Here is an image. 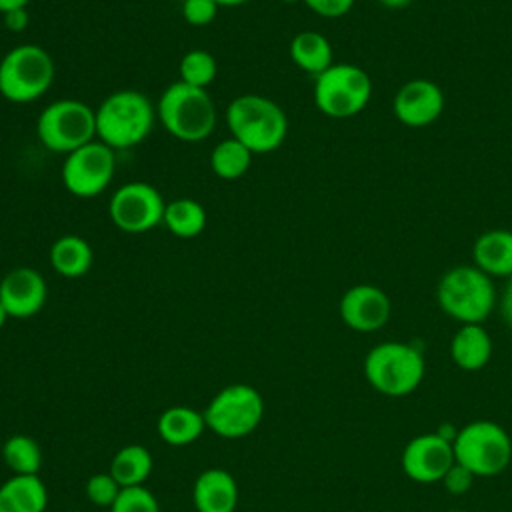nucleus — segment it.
Instances as JSON below:
<instances>
[{
  "label": "nucleus",
  "mask_w": 512,
  "mask_h": 512,
  "mask_svg": "<svg viewBox=\"0 0 512 512\" xmlns=\"http://www.w3.org/2000/svg\"><path fill=\"white\" fill-rule=\"evenodd\" d=\"M156 120V108L138 90H118L96 108V138L112 150L132 148L148 138Z\"/></svg>",
  "instance_id": "nucleus-1"
},
{
  "label": "nucleus",
  "mask_w": 512,
  "mask_h": 512,
  "mask_svg": "<svg viewBox=\"0 0 512 512\" xmlns=\"http://www.w3.org/2000/svg\"><path fill=\"white\" fill-rule=\"evenodd\" d=\"M226 124L232 138L240 140L252 154L274 152L288 134L286 112L260 94L234 98L226 108Z\"/></svg>",
  "instance_id": "nucleus-2"
},
{
  "label": "nucleus",
  "mask_w": 512,
  "mask_h": 512,
  "mask_svg": "<svg viewBox=\"0 0 512 512\" xmlns=\"http://www.w3.org/2000/svg\"><path fill=\"white\" fill-rule=\"evenodd\" d=\"M436 300L442 312L460 324H482L496 306L492 278L474 264L450 268L438 282Z\"/></svg>",
  "instance_id": "nucleus-3"
},
{
  "label": "nucleus",
  "mask_w": 512,
  "mask_h": 512,
  "mask_svg": "<svg viewBox=\"0 0 512 512\" xmlns=\"http://www.w3.org/2000/svg\"><path fill=\"white\" fill-rule=\"evenodd\" d=\"M156 116L182 142L206 140L216 126V106L206 88H196L180 80L162 92L156 104Z\"/></svg>",
  "instance_id": "nucleus-4"
},
{
  "label": "nucleus",
  "mask_w": 512,
  "mask_h": 512,
  "mask_svg": "<svg viewBox=\"0 0 512 512\" xmlns=\"http://www.w3.org/2000/svg\"><path fill=\"white\" fill-rule=\"evenodd\" d=\"M426 372L422 352L408 342H382L368 350L364 358V376L368 384L390 398L414 392Z\"/></svg>",
  "instance_id": "nucleus-5"
},
{
  "label": "nucleus",
  "mask_w": 512,
  "mask_h": 512,
  "mask_svg": "<svg viewBox=\"0 0 512 512\" xmlns=\"http://www.w3.org/2000/svg\"><path fill=\"white\" fill-rule=\"evenodd\" d=\"M54 74V60L42 46H14L0 60V94L14 104L34 102L48 92Z\"/></svg>",
  "instance_id": "nucleus-6"
},
{
  "label": "nucleus",
  "mask_w": 512,
  "mask_h": 512,
  "mask_svg": "<svg viewBox=\"0 0 512 512\" xmlns=\"http://www.w3.org/2000/svg\"><path fill=\"white\" fill-rule=\"evenodd\" d=\"M452 448L456 462L474 476H496L512 460V438L492 420H474L458 428Z\"/></svg>",
  "instance_id": "nucleus-7"
},
{
  "label": "nucleus",
  "mask_w": 512,
  "mask_h": 512,
  "mask_svg": "<svg viewBox=\"0 0 512 512\" xmlns=\"http://www.w3.org/2000/svg\"><path fill=\"white\" fill-rule=\"evenodd\" d=\"M36 136L46 150L66 156L96 138V110L74 98L50 102L38 116Z\"/></svg>",
  "instance_id": "nucleus-8"
},
{
  "label": "nucleus",
  "mask_w": 512,
  "mask_h": 512,
  "mask_svg": "<svg viewBox=\"0 0 512 512\" xmlns=\"http://www.w3.org/2000/svg\"><path fill=\"white\" fill-rule=\"evenodd\" d=\"M206 428L226 440H238L252 434L264 418L262 394L242 382L218 390L204 408Z\"/></svg>",
  "instance_id": "nucleus-9"
},
{
  "label": "nucleus",
  "mask_w": 512,
  "mask_h": 512,
  "mask_svg": "<svg viewBox=\"0 0 512 512\" xmlns=\"http://www.w3.org/2000/svg\"><path fill=\"white\" fill-rule=\"evenodd\" d=\"M372 98V80L356 64L340 62L316 76L314 104L330 118H350L362 112Z\"/></svg>",
  "instance_id": "nucleus-10"
},
{
  "label": "nucleus",
  "mask_w": 512,
  "mask_h": 512,
  "mask_svg": "<svg viewBox=\"0 0 512 512\" xmlns=\"http://www.w3.org/2000/svg\"><path fill=\"white\" fill-rule=\"evenodd\" d=\"M116 150L100 140H92L66 154L62 164V184L76 198H94L112 182Z\"/></svg>",
  "instance_id": "nucleus-11"
},
{
  "label": "nucleus",
  "mask_w": 512,
  "mask_h": 512,
  "mask_svg": "<svg viewBox=\"0 0 512 512\" xmlns=\"http://www.w3.org/2000/svg\"><path fill=\"white\" fill-rule=\"evenodd\" d=\"M166 202L148 182L122 184L108 202L112 224L126 234H144L164 220Z\"/></svg>",
  "instance_id": "nucleus-12"
},
{
  "label": "nucleus",
  "mask_w": 512,
  "mask_h": 512,
  "mask_svg": "<svg viewBox=\"0 0 512 512\" xmlns=\"http://www.w3.org/2000/svg\"><path fill=\"white\" fill-rule=\"evenodd\" d=\"M454 462L452 442L438 432L414 436L400 454L402 472L418 484L440 482Z\"/></svg>",
  "instance_id": "nucleus-13"
},
{
  "label": "nucleus",
  "mask_w": 512,
  "mask_h": 512,
  "mask_svg": "<svg viewBox=\"0 0 512 512\" xmlns=\"http://www.w3.org/2000/svg\"><path fill=\"white\" fill-rule=\"evenodd\" d=\"M338 312L348 328L356 332H376L390 320L392 304L382 288L356 284L342 294Z\"/></svg>",
  "instance_id": "nucleus-14"
},
{
  "label": "nucleus",
  "mask_w": 512,
  "mask_h": 512,
  "mask_svg": "<svg viewBox=\"0 0 512 512\" xmlns=\"http://www.w3.org/2000/svg\"><path fill=\"white\" fill-rule=\"evenodd\" d=\"M444 110L442 88L426 78L406 82L392 100L396 120L410 128H424L438 120Z\"/></svg>",
  "instance_id": "nucleus-15"
},
{
  "label": "nucleus",
  "mask_w": 512,
  "mask_h": 512,
  "mask_svg": "<svg viewBox=\"0 0 512 512\" xmlns=\"http://www.w3.org/2000/svg\"><path fill=\"white\" fill-rule=\"evenodd\" d=\"M48 298V286L44 276L30 266L12 268L0 280V302L4 304L10 318H32L36 316Z\"/></svg>",
  "instance_id": "nucleus-16"
},
{
  "label": "nucleus",
  "mask_w": 512,
  "mask_h": 512,
  "mask_svg": "<svg viewBox=\"0 0 512 512\" xmlns=\"http://www.w3.org/2000/svg\"><path fill=\"white\" fill-rule=\"evenodd\" d=\"M196 512H236L238 484L224 468H208L198 474L192 486Z\"/></svg>",
  "instance_id": "nucleus-17"
},
{
  "label": "nucleus",
  "mask_w": 512,
  "mask_h": 512,
  "mask_svg": "<svg viewBox=\"0 0 512 512\" xmlns=\"http://www.w3.org/2000/svg\"><path fill=\"white\" fill-rule=\"evenodd\" d=\"M474 266L490 278L512 276V232L504 228L482 232L472 246Z\"/></svg>",
  "instance_id": "nucleus-18"
},
{
  "label": "nucleus",
  "mask_w": 512,
  "mask_h": 512,
  "mask_svg": "<svg viewBox=\"0 0 512 512\" xmlns=\"http://www.w3.org/2000/svg\"><path fill=\"white\" fill-rule=\"evenodd\" d=\"M450 356L464 372L482 370L492 358V338L482 324H462L450 340Z\"/></svg>",
  "instance_id": "nucleus-19"
},
{
  "label": "nucleus",
  "mask_w": 512,
  "mask_h": 512,
  "mask_svg": "<svg viewBox=\"0 0 512 512\" xmlns=\"http://www.w3.org/2000/svg\"><path fill=\"white\" fill-rule=\"evenodd\" d=\"M48 490L38 474H12L0 486V512H44Z\"/></svg>",
  "instance_id": "nucleus-20"
},
{
  "label": "nucleus",
  "mask_w": 512,
  "mask_h": 512,
  "mask_svg": "<svg viewBox=\"0 0 512 512\" xmlns=\"http://www.w3.org/2000/svg\"><path fill=\"white\" fill-rule=\"evenodd\" d=\"M156 430L166 444L186 446L204 434L206 420L202 412L190 406H170L158 416Z\"/></svg>",
  "instance_id": "nucleus-21"
},
{
  "label": "nucleus",
  "mask_w": 512,
  "mask_h": 512,
  "mask_svg": "<svg viewBox=\"0 0 512 512\" xmlns=\"http://www.w3.org/2000/svg\"><path fill=\"white\" fill-rule=\"evenodd\" d=\"M50 266L64 278H80L92 268V246L76 234H64L54 240L48 252Z\"/></svg>",
  "instance_id": "nucleus-22"
},
{
  "label": "nucleus",
  "mask_w": 512,
  "mask_h": 512,
  "mask_svg": "<svg viewBox=\"0 0 512 512\" xmlns=\"http://www.w3.org/2000/svg\"><path fill=\"white\" fill-rule=\"evenodd\" d=\"M288 52H290L292 62L300 70H304L312 76L322 74L324 70H328L334 64L330 40L324 34L314 32V30H304V32L296 34L290 42Z\"/></svg>",
  "instance_id": "nucleus-23"
},
{
  "label": "nucleus",
  "mask_w": 512,
  "mask_h": 512,
  "mask_svg": "<svg viewBox=\"0 0 512 512\" xmlns=\"http://www.w3.org/2000/svg\"><path fill=\"white\" fill-rule=\"evenodd\" d=\"M152 466H154V460L146 446L126 444L114 454L108 472L114 476V480L122 488H128V486H142L152 474Z\"/></svg>",
  "instance_id": "nucleus-24"
},
{
  "label": "nucleus",
  "mask_w": 512,
  "mask_h": 512,
  "mask_svg": "<svg viewBox=\"0 0 512 512\" xmlns=\"http://www.w3.org/2000/svg\"><path fill=\"white\" fill-rule=\"evenodd\" d=\"M162 222L174 236L190 240L204 232L206 210L194 198H174L166 204Z\"/></svg>",
  "instance_id": "nucleus-25"
},
{
  "label": "nucleus",
  "mask_w": 512,
  "mask_h": 512,
  "mask_svg": "<svg viewBox=\"0 0 512 512\" xmlns=\"http://www.w3.org/2000/svg\"><path fill=\"white\" fill-rule=\"evenodd\" d=\"M252 152L236 138L218 142L210 152V168L222 180H236L244 176L252 164Z\"/></svg>",
  "instance_id": "nucleus-26"
},
{
  "label": "nucleus",
  "mask_w": 512,
  "mask_h": 512,
  "mask_svg": "<svg viewBox=\"0 0 512 512\" xmlns=\"http://www.w3.org/2000/svg\"><path fill=\"white\" fill-rule=\"evenodd\" d=\"M2 460L12 474H38L42 468V448L32 436L14 434L2 446Z\"/></svg>",
  "instance_id": "nucleus-27"
},
{
  "label": "nucleus",
  "mask_w": 512,
  "mask_h": 512,
  "mask_svg": "<svg viewBox=\"0 0 512 512\" xmlns=\"http://www.w3.org/2000/svg\"><path fill=\"white\" fill-rule=\"evenodd\" d=\"M178 72H180V82L196 88H206L216 78L218 64L208 50L196 48L182 56Z\"/></svg>",
  "instance_id": "nucleus-28"
},
{
  "label": "nucleus",
  "mask_w": 512,
  "mask_h": 512,
  "mask_svg": "<svg viewBox=\"0 0 512 512\" xmlns=\"http://www.w3.org/2000/svg\"><path fill=\"white\" fill-rule=\"evenodd\" d=\"M110 512H160V506L156 496L142 484L122 488Z\"/></svg>",
  "instance_id": "nucleus-29"
},
{
  "label": "nucleus",
  "mask_w": 512,
  "mask_h": 512,
  "mask_svg": "<svg viewBox=\"0 0 512 512\" xmlns=\"http://www.w3.org/2000/svg\"><path fill=\"white\" fill-rule=\"evenodd\" d=\"M122 486L110 472H96L86 480V496L94 506H112Z\"/></svg>",
  "instance_id": "nucleus-30"
},
{
  "label": "nucleus",
  "mask_w": 512,
  "mask_h": 512,
  "mask_svg": "<svg viewBox=\"0 0 512 512\" xmlns=\"http://www.w3.org/2000/svg\"><path fill=\"white\" fill-rule=\"evenodd\" d=\"M218 8L214 0H184L182 16L192 26H208L216 18Z\"/></svg>",
  "instance_id": "nucleus-31"
},
{
  "label": "nucleus",
  "mask_w": 512,
  "mask_h": 512,
  "mask_svg": "<svg viewBox=\"0 0 512 512\" xmlns=\"http://www.w3.org/2000/svg\"><path fill=\"white\" fill-rule=\"evenodd\" d=\"M474 478H476V476H474L466 466L454 462V464L448 468V472L444 474V478H442L440 482H442V486H444L450 494L460 496V494H466V492L472 488Z\"/></svg>",
  "instance_id": "nucleus-32"
},
{
  "label": "nucleus",
  "mask_w": 512,
  "mask_h": 512,
  "mask_svg": "<svg viewBox=\"0 0 512 512\" xmlns=\"http://www.w3.org/2000/svg\"><path fill=\"white\" fill-rule=\"evenodd\" d=\"M302 2L322 18H340L348 14L354 6V0H302Z\"/></svg>",
  "instance_id": "nucleus-33"
},
{
  "label": "nucleus",
  "mask_w": 512,
  "mask_h": 512,
  "mask_svg": "<svg viewBox=\"0 0 512 512\" xmlns=\"http://www.w3.org/2000/svg\"><path fill=\"white\" fill-rule=\"evenodd\" d=\"M2 18H4V26L10 32H22L28 26V20H30L26 8H18V10L6 12V14H2Z\"/></svg>",
  "instance_id": "nucleus-34"
},
{
  "label": "nucleus",
  "mask_w": 512,
  "mask_h": 512,
  "mask_svg": "<svg viewBox=\"0 0 512 512\" xmlns=\"http://www.w3.org/2000/svg\"><path fill=\"white\" fill-rule=\"evenodd\" d=\"M498 308H500V316H502L504 324L508 328H512V276L506 280V286L498 300Z\"/></svg>",
  "instance_id": "nucleus-35"
},
{
  "label": "nucleus",
  "mask_w": 512,
  "mask_h": 512,
  "mask_svg": "<svg viewBox=\"0 0 512 512\" xmlns=\"http://www.w3.org/2000/svg\"><path fill=\"white\" fill-rule=\"evenodd\" d=\"M30 4V0H0V14L18 10V8H26Z\"/></svg>",
  "instance_id": "nucleus-36"
},
{
  "label": "nucleus",
  "mask_w": 512,
  "mask_h": 512,
  "mask_svg": "<svg viewBox=\"0 0 512 512\" xmlns=\"http://www.w3.org/2000/svg\"><path fill=\"white\" fill-rule=\"evenodd\" d=\"M384 8H390V10H400V8H406L412 0H378Z\"/></svg>",
  "instance_id": "nucleus-37"
},
{
  "label": "nucleus",
  "mask_w": 512,
  "mask_h": 512,
  "mask_svg": "<svg viewBox=\"0 0 512 512\" xmlns=\"http://www.w3.org/2000/svg\"><path fill=\"white\" fill-rule=\"evenodd\" d=\"M218 6H240V4H244V2H248V0H214Z\"/></svg>",
  "instance_id": "nucleus-38"
},
{
  "label": "nucleus",
  "mask_w": 512,
  "mask_h": 512,
  "mask_svg": "<svg viewBox=\"0 0 512 512\" xmlns=\"http://www.w3.org/2000/svg\"><path fill=\"white\" fill-rule=\"evenodd\" d=\"M10 316H8V312H6V308H4V304L0 302V328L6 324V320H8Z\"/></svg>",
  "instance_id": "nucleus-39"
},
{
  "label": "nucleus",
  "mask_w": 512,
  "mask_h": 512,
  "mask_svg": "<svg viewBox=\"0 0 512 512\" xmlns=\"http://www.w3.org/2000/svg\"><path fill=\"white\" fill-rule=\"evenodd\" d=\"M282 2H286V4H294V2H302V0H282Z\"/></svg>",
  "instance_id": "nucleus-40"
},
{
  "label": "nucleus",
  "mask_w": 512,
  "mask_h": 512,
  "mask_svg": "<svg viewBox=\"0 0 512 512\" xmlns=\"http://www.w3.org/2000/svg\"><path fill=\"white\" fill-rule=\"evenodd\" d=\"M448 512H464V510H448Z\"/></svg>",
  "instance_id": "nucleus-41"
}]
</instances>
